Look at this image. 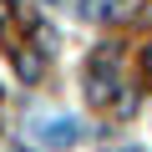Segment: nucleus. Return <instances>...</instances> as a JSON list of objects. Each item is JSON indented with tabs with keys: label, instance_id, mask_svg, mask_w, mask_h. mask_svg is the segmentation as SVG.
<instances>
[{
	"label": "nucleus",
	"instance_id": "f257e3e1",
	"mask_svg": "<svg viewBox=\"0 0 152 152\" xmlns=\"http://www.w3.org/2000/svg\"><path fill=\"white\" fill-rule=\"evenodd\" d=\"M26 127H31L36 142H46V147H56V152L81 142V122H76V117H61V112H41V117H31Z\"/></svg>",
	"mask_w": 152,
	"mask_h": 152
},
{
	"label": "nucleus",
	"instance_id": "f03ea898",
	"mask_svg": "<svg viewBox=\"0 0 152 152\" xmlns=\"http://www.w3.org/2000/svg\"><path fill=\"white\" fill-rule=\"evenodd\" d=\"M20 76H31V81H36V76H41V61H36V56H20Z\"/></svg>",
	"mask_w": 152,
	"mask_h": 152
},
{
	"label": "nucleus",
	"instance_id": "7ed1b4c3",
	"mask_svg": "<svg viewBox=\"0 0 152 152\" xmlns=\"http://www.w3.org/2000/svg\"><path fill=\"white\" fill-rule=\"evenodd\" d=\"M0 20H5V0H0Z\"/></svg>",
	"mask_w": 152,
	"mask_h": 152
},
{
	"label": "nucleus",
	"instance_id": "20e7f679",
	"mask_svg": "<svg viewBox=\"0 0 152 152\" xmlns=\"http://www.w3.org/2000/svg\"><path fill=\"white\" fill-rule=\"evenodd\" d=\"M147 76H152V56H147Z\"/></svg>",
	"mask_w": 152,
	"mask_h": 152
},
{
	"label": "nucleus",
	"instance_id": "39448f33",
	"mask_svg": "<svg viewBox=\"0 0 152 152\" xmlns=\"http://www.w3.org/2000/svg\"><path fill=\"white\" fill-rule=\"evenodd\" d=\"M51 5H61V0H51Z\"/></svg>",
	"mask_w": 152,
	"mask_h": 152
}]
</instances>
